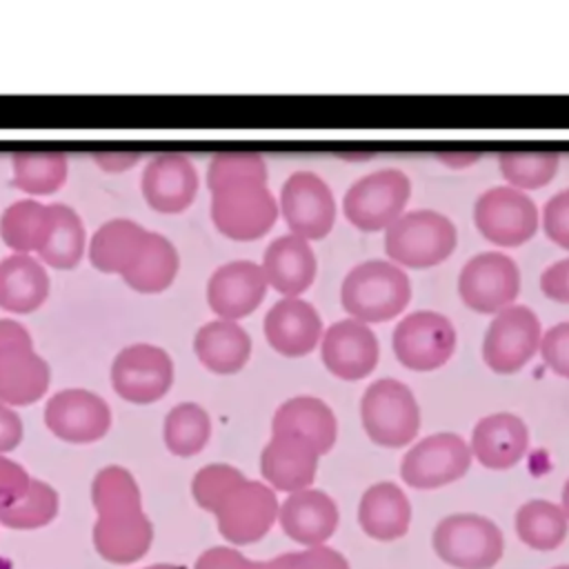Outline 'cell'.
Wrapping results in <instances>:
<instances>
[{
	"mask_svg": "<svg viewBox=\"0 0 569 569\" xmlns=\"http://www.w3.org/2000/svg\"><path fill=\"white\" fill-rule=\"evenodd\" d=\"M411 302V280L389 260L356 264L340 284V305L349 318L371 325L400 316Z\"/></svg>",
	"mask_w": 569,
	"mask_h": 569,
	"instance_id": "cell-1",
	"label": "cell"
},
{
	"mask_svg": "<svg viewBox=\"0 0 569 569\" xmlns=\"http://www.w3.org/2000/svg\"><path fill=\"white\" fill-rule=\"evenodd\" d=\"M458 244L451 218L433 209L405 211L385 231V251L398 267L429 269L445 262Z\"/></svg>",
	"mask_w": 569,
	"mask_h": 569,
	"instance_id": "cell-2",
	"label": "cell"
},
{
	"mask_svg": "<svg viewBox=\"0 0 569 569\" xmlns=\"http://www.w3.org/2000/svg\"><path fill=\"white\" fill-rule=\"evenodd\" d=\"M360 422L371 442L398 449L411 445L418 436L420 407L409 385L396 378H380L360 398Z\"/></svg>",
	"mask_w": 569,
	"mask_h": 569,
	"instance_id": "cell-3",
	"label": "cell"
},
{
	"mask_svg": "<svg viewBox=\"0 0 569 569\" xmlns=\"http://www.w3.org/2000/svg\"><path fill=\"white\" fill-rule=\"evenodd\" d=\"M278 216L280 209L267 182L240 180L211 191V220L231 240L249 242L262 238Z\"/></svg>",
	"mask_w": 569,
	"mask_h": 569,
	"instance_id": "cell-4",
	"label": "cell"
},
{
	"mask_svg": "<svg viewBox=\"0 0 569 569\" xmlns=\"http://www.w3.org/2000/svg\"><path fill=\"white\" fill-rule=\"evenodd\" d=\"M436 556L456 569H491L505 551L500 527L478 513H451L431 536Z\"/></svg>",
	"mask_w": 569,
	"mask_h": 569,
	"instance_id": "cell-5",
	"label": "cell"
},
{
	"mask_svg": "<svg viewBox=\"0 0 569 569\" xmlns=\"http://www.w3.org/2000/svg\"><path fill=\"white\" fill-rule=\"evenodd\" d=\"M411 198V180L400 169H378L358 178L342 198L347 220L360 231H387Z\"/></svg>",
	"mask_w": 569,
	"mask_h": 569,
	"instance_id": "cell-6",
	"label": "cell"
},
{
	"mask_svg": "<svg viewBox=\"0 0 569 569\" xmlns=\"http://www.w3.org/2000/svg\"><path fill=\"white\" fill-rule=\"evenodd\" d=\"M49 365L33 349L29 331L16 320H0V400L24 407L44 396Z\"/></svg>",
	"mask_w": 569,
	"mask_h": 569,
	"instance_id": "cell-7",
	"label": "cell"
},
{
	"mask_svg": "<svg viewBox=\"0 0 569 569\" xmlns=\"http://www.w3.org/2000/svg\"><path fill=\"white\" fill-rule=\"evenodd\" d=\"M473 224L485 240L496 247H520L531 240L540 227L536 202L509 184L491 187L473 204Z\"/></svg>",
	"mask_w": 569,
	"mask_h": 569,
	"instance_id": "cell-8",
	"label": "cell"
},
{
	"mask_svg": "<svg viewBox=\"0 0 569 569\" xmlns=\"http://www.w3.org/2000/svg\"><path fill=\"white\" fill-rule=\"evenodd\" d=\"M276 491L260 480L236 482L213 507L218 531L231 545H251L269 533L278 520Z\"/></svg>",
	"mask_w": 569,
	"mask_h": 569,
	"instance_id": "cell-9",
	"label": "cell"
},
{
	"mask_svg": "<svg viewBox=\"0 0 569 569\" xmlns=\"http://www.w3.org/2000/svg\"><path fill=\"white\" fill-rule=\"evenodd\" d=\"M460 300L476 313H498L520 293V267L502 251H482L465 262L458 276Z\"/></svg>",
	"mask_w": 569,
	"mask_h": 569,
	"instance_id": "cell-10",
	"label": "cell"
},
{
	"mask_svg": "<svg viewBox=\"0 0 569 569\" xmlns=\"http://www.w3.org/2000/svg\"><path fill=\"white\" fill-rule=\"evenodd\" d=\"M542 327L527 305H511L493 316L482 340V360L496 373L520 371L538 351Z\"/></svg>",
	"mask_w": 569,
	"mask_h": 569,
	"instance_id": "cell-11",
	"label": "cell"
},
{
	"mask_svg": "<svg viewBox=\"0 0 569 569\" xmlns=\"http://www.w3.org/2000/svg\"><path fill=\"white\" fill-rule=\"evenodd\" d=\"M398 362L411 371H433L456 351V329L445 313L413 311L393 327L391 336Z\"/></svg>",
	"mask_w": 569,
	"mask_h": 569,
	"instance_id": "cell-12",
	"label": "cell"
},
{
	"mask_svg": "<svg viewBox=\"0 0 569 569\" xmlns=\"http://www.w3.org/2000/svg\"><path fill=\"white\" fill-rule=\"evenodd\" d=\"M471 465L469 445L451 431L418 440L400 462V478L413 489H438L460 480Z\"/></svg>",
	"mask_w": 569,
	"mask_h": 569,
	"instance_id": "cell-13",
	"label": "cell"
},
{
	"mask_svg": "<svg viewBox=\"0 0 569 569\" xmlns=\"http://www.w3.org/2000/svg\"><path fill=\"white\" fill-rule=\"evenodd\" d=\"M278 209L289 227V233L311 240H322L336 222V200L329 184L313 171L291 173L282 189Z\"/></svg>",
	"mask_w": 569,
	"mask_h": 569,
	"instance_id": "cell-14",
	"label": "cell"
},
{
	"mask_svg": "<svg viewBox=\"0 0 569 569\" xmlns=\"http://www.w3.org/2000/svg\"><path fill=\"white\" fill-rule=\"evenodd\" d=\"M171 382L173 360L162 347L136 342L113 358L111 385L127 402L151 405L169 391Z\"/></svg>",
	"mask_w": 569,
	"mask_h": 569,
	"instance_id": "cell-15",
	"label": "cell"
},
{
	"mask_svg": "<svg viewBox=\"0 0 569 569\" xmlns=\"http://www.w3.org/2000/svg\"><path fill=\"white\" fill-rule=\"evenodd\" d=\"M47 429L71 445H89L107 436L111 427L109 405L87 389H62L47 400Z\"/></svg>",
	"mask_w": 569,
	"mask_h": 569,
	"instance_id": "cell-16",
	"label": "cell"
},
{
	"mask_svg": "<svg viewBox=\"0 0 569 569\" xmlns=\"http://www.w3.org/2000/svg\"><path fill=\"white\" fill-rule=\"evenodd\" d=\"M320 356L329 373L340 380H362L380 358V345L373 329L353 318L333 322L320 338Z\"/></svg>",
	"mask_w": 569,
	"mask_h": 569,
	"instance_id": "cell-17",
	"label": "cell"
},
{
	"mask_svg": "<svg viewBox=\"0 0 569 569\" xmlns=\"http://www.w3.org/2000/svg\"><path fill=\"white\" fill-rule=\"evenodd\" d=\"M267 278L253 260H231L218 267L207 282V302L222 320H240L258 309L267 296Z\"/></svg>",
	"mask_w": 569,
	"mask_h": 569,
	"instance_id": "cell-18",
	"label": "cell"
},
{
	"mask_svg": "<svg viewBox=\"0 0 569 569\" xmlns=\"http://www.w3.org/2000/svg\"><path fill=\"white\" fill-rule=\"evenodd\" d=\"M262 329L269 347L287 358L311 353L325 333L318 309L305 298H280L267 311Z\"/></svg>",
	"mask_w": 569,
	"mask_h": 569,
	"instance_id": "cell-19",
	"label": "cell"
},
{
	"mask_svg": "<svg viewBox=\"0 0 569 569\" xmlns=\"http://www.w3.org/2000/svg\"><path fill=\"white\" fill-rule=\"evenodd\" d=\"M140 189L151 209L180 213L198 193V171L184 153H158L147 162Z\"/></svg>",
	"mask_w": 569,
	"mask_h": 569,
	"instance_id": "cell-20",
	"label": "cell"
},
{
	"mask_svg": "<svg viewBox=\"0 0 569 569\" xmlns=\"http://www.w3.org/2000/svg\"><path fill=\"white\" fill-rule=\"evenodd\" d=\"M153 540V527L142 507L113 509L98 513L93 525L96 551L113 565H131L140 560Z\"/></svg>",
	"mask_w": 569,
	"mask_h": 569,
	"instance_id": "cell-21",
	"label": "cell"
},
{
	"mask_svg": "<svg viewBox=\"0 0 569 569\" xmlns=\"http://www.w3.org/2000/svg\"><path fill=\"white\" fill-rule=\"evenodd\" d=\"M340 520L338 505L320 489H302L289 493L278 509V522L287 538L302 547L325 545Z\"/></svg>",
	"mask_w": 569,
	"mask_h": 569,
	"instance_id": "cell-22",
	"label": "cell"
},
{
	"mask_svg": "<svg viewBox=\"0 0 569 569\" xmlns=\"http://www.w3.org/2000/svg\"><path fill=\"white\" fill-rule=\"evenodd\" d=\"M469 449L487 469H511L529 449V429L516 413H489L476 422Z\"/></svg>",
	"mask_w": 569,
	"mask_h": 569,
	"instance_id": "cell-23",
	"label": "cell"
},
{
	"mask_svg": "<svg viewBox=\"0 0 569 569\" xmlns=\"http://www.w3.org/2000/svg\"><path fill=\"white\" fill-rule=\"evenodd\" d=\"M260 267L267 284L282 298H300L316 280L318 260L305 238L284 233L269 242Z\"/></svg>",
	"mask_w": 569,
	"mask_h": 569,
	"instance_id": "cell-24",
	"label": "cell"
},
{
	"mask_svg": "<svg viewBox=\"0 0 569 569\" xmlns=\"http://www.w3.org/2000/svg\"><path fill=\"white\" fill-rule=\"evenodd\" d=\"M318 451L296 436H271L260 453V471L273 491L309 489L318 471Z\"/></svg>",
	"mask_w": 569,
	"mask_h": 569,
	"instance_id": "cell-25",
	"label": "cell"
},
{
	"mask_svg": "<svg viewBox=\"0 0 569 569\" xmlns=\"http://www.w3.org/2000/svg\"><path fill=\"white\" fill-rule=\"evenodd\" d=\"M271 436H296L309 442L318 456H325L336 445L338 420L325 400L316 396H293L276 409Z\"/></svg>",
	"mask_w": 569,
	"mask_h": 569,
	"instance_id": "cell-26",
	"label": "cell"
},
{
	"mask_svg": "<svg viewBox=\"0 0 569 569\" xmlns=\"http://www.w3.org/2000/svg\"><path fill=\"white\" fill-rule=\"evenodd\" d=\"M411 522V505L396 482L371 485L358 502V525L373 540L402 538Z\"/></svg>",
	"mask_w": 569,
	"mask_h": 569,
	"instance_id": "cell-27",
	"label": "cell"
},
{
	"mask_svg": "<svg viewBox=\"0 0 569 569\" xmlns=\"http://www.w3.org/2000/svg\"><path fill=\"white\" fill-rule=\"evenodd\" d=\"M193 351L213 373L229 376L240 371L251 356V336L236 320H211L196 331Z\"/></svg>",
	"mask_w": 569,
	"mask_h": 569,
	"instance_id": "cell-28",
	"label": "cell"
},
{
	"mask_svg": "<svg viewBox=\"0 0 569 569\" xmlns=\"http://www.w3.org/2000/svg\"><path fill=\"white\" fill-rule=\"evenodd\" d=\"M49 296L47 269L27 253L0 260V307L11 313H31Z\"/></svg>",
	"mask_w": 569,
	"mask_h": 569,
	"instance_id": "cell-29",
	"label": "cell"
},
{
	"mask_svg": "<svg viewBox=\"0 0 569 569\" xmlns=\"http://www.w3.org/2000/svg\"><path fill=\"white\" fill-rule=\"evenodd\" d=\"M149 231L133 220L113 218L98 227L89 242V260L102 273H118L131 269L138 260Z\"/></svg>",
	"mask_w": 569,
	"mask_h": 569,
	"instance_id": "cell-30",
	"label": "cell"
},
{
	"mask_svg": "<svg viewBox=\"0 0 569 569\" xmlns=\"http://www.w3.org/2000/svg\"><path fill=\"white\" fill-rule=\"evenodd\" d=\"M53 222L51 204L24 198L9 204L0 218V236L13 253L42 251Z\"/></svg>",
	"mask_w": 569,
	"mask_h": 569,
	"instance_id": "cell-31",
	"label": "cell"
},
{
	"mask_svg": "<svg viewBox=\"0 0 569 569\" xmlns=\"http://www.w3.org/2000/svg\"><path fill=\"white\" fill-rule=\"evenodd\" d=\"M180 258L171 240L162 233L149 231L138 260L122 273V280L140 293H160L176 280Z\"/></svg>",
	"mask_w": 569,
	"mask_h": 569,
	"instance_id": "cell-32",
	"label": "cell"
},
{
	"mask_svg": "<svg viewBox=\"0 0 569 569\" xmlns=\"http://www.w3.org/2000/svg\"><path fill=\"white\" fill-rule=\"evenodd\" d=\"M516 533L527 547L536 551H553L565 542L569 533V520L560 505L536 498L520 505L516 511Z\"/></svg>",
	"mask_w": 569,
	"mask_h": 569,
	"instance_id": "cell-33",
	"label": "cell"
},
{
	"mask_svg": "<svg viewBox=\"0 0 569 569\" xmlns=\"http://www.w3.org/2000/svg\"><path fill=\"white\" fill-rule=\"evenodd\" d=\"M51 211H53L51 231L38 256L42 258L44 264L53 269H73L80 262L84 253V242H87L82 220L67 204H51Z\"/></svg>",
	"mask_w": 569,
	"mask_h": 569,
	"instance_id": "cell-34",
	"label": "cell"
},
{
	"mask_svg": "<svg viewBox=\"0 0 569 569\" xmlns=\"http://www.w3.org/2000/svg\"><path fill=\"white\" fill-rule=\"evenodd\" d=\"M67 156L60 151L13 153V184L31 196L58 191L67 180Z\"/></svg>",
	"mask_w": 569,
	"mask_h": 569,
	"instance_id": "cell-35",
	"label": "cell"
},
{
	"mask_svg": "<svg viewBox=\"0 0 569 569\" xmlns=\"http://www.w3.org/2000/svg\"><path fill=\"white\" fill-rule=\"evenodd\" d=\"M211 438V418L196 402L176 405L164 418V445L173 456L189 458L204 449Z\"/></svg>",
	"mask_w": 569,
	"mask_h": 569,
	"instance_id": "cell-36",
	"label": "cell"
},
{
	"mask_svg": "<svg viewBox=\"0 0 569 569\" xmlns=\"http://www.w3.org/2000/svg\"><path fill=\"white\" fill-rule=\"evenodd\" d=\"M498 164L509 187L533 191L553 180L560 167V156L556 151H502Z\"/></svg>",
	"mask_w": 569,
	"mask_h": 569,
	"instance_id": "cell-37",
	"label": "cell"
},
{
	"mask_svg": "<svg viewBox=\"0 0 569 569\" xmlns=\"http://www.w3.org/2000/svg\"><path fill=\"white\" fill-rule=\"evenodd\" d=\"M58 513V493L42 480L31 482L24 500H20L9 511L0 513V525L9 529H38L49 525Z\"/></svg>",
	"mask_w": 569,
	"mask_h": 569,
	"instance_id": "cell-38",
	"label": "cell"
},
{
	"mask_svg": "<svg viewBox=\"0 0 569 569\" xmlns=\"http://www.w3.org/2000/svg\"><path fill=\"white\" fill-rule=\"evenodd\" d=\"M267 178H269L267 164H264L262 156L256 153V151H222V153H216L209 162V169H207L209 191H213L222 184L240 182V180L267 182Z\"/></svg>",
	"mask_w": 569,
	"mask_h": 569,
	"instance_id": "cell-39",
	"label": "cell"
},
{
	"mask_svg": "<svg viewBox=\"0 0 569 569\" xmlns=\"http://www.w3.org/2000/svg\"><path fill=\"white\" fill-rule=\"evenodd\" d=\"M240 480H244V473L231 465H222V462L207 465L191 480L193 500L204 511H213L218 500Z\"/></svg>",
	"mask_w": 569,
	"mask_h": 569,
	"instance_id": "cell-40",
	"label": "cell"
},
{
	"mask_svg": "<svg viewBox=\"0 0 569 569\" xmlns=\"http://www.w3.org/2000/svg\"><path fill=\"white\" fill-rule=\"evenodd\" d=\"M258 569H349V562L340 551L320 545L302 551L280 553L271 560L258 562Z\"/></svg>",
	"mask_w": 569,
	"mask_h": 569,
	"instance_id": "cell-41",
	"label": "cell"
},
{
	"mask_svg": "<svg viewBox=\"0 0 569 569\" xmlns=\"http://www.w3.org/2000/svg\"><path fill=\"white\" fill-rule=\"evenodd\" d=\"M538 351L556 376L569 378V320L547 329L540 338Z\"/></svg>",
	"mask_w": 569,
	"mask_h": 569,
	"instance_id": "cell-42",
	"label": "cell"
},
{
	"mask_svg": "<svg viewBox=\"0 0 569 569\" xmlns=\"http://www.w3.org/2000/svg\"><path fill=\"white\" fill-rule=\"evenodd\" d=\"M542 231L545 236L569 251V189L553 193L542 207Z\"/></svg>",
	"mask_w": 569,
	"mask_h": 569,
	"instance_id": "cell-43",
	"label": "cell"
},
{
	"mask_svg": "<svg viewBox=\"0 0 569 569\" xmlns=\"http://www.w3.org/2000/svg\"><path fill=\"white\" fill-rule=\"evenodd\" d=\"M33 478L18 462L0 456V513L27 498Z\"/></svg>",
	"mask_w": 569,
	"mask_h": 569,
	"instance_id": "cell-44",
	"label": "cell"
},
{
	"mask_svg": "<svg viewBox=\"0 0 569 569\" xmlns=\"http://www.w3.org/2000/svg\"><path fill=\"white\" fill-rule=\"evenodd\" d=\"M193 569H258V562L231 547H211L198 556Z\"/></svg>",
	"mask_w": 569,
	"mask_h": 569,
	"instance_id": "cell-45",
	"label": "cell"
},
{
	"mask_svg": "<svg viewBox=\"0 0 569 569\" xmlns=\"http://www.w3.org/2000/svg\"><path fill=\"white\" fill-rule=\"evenodd\" d=\"M540 289L549 300L569 305V258L558 260L542 271Z\"/></svg>",
	"mask_w": 569,
	"mask_h": 569,
	"instance_id": "cell-46",
	"label": "cell"
},
{
	"mask_svg": "<svg viewBox=\"0 0 569 569\" xmlns=\"http://www.w3.org/2000/svg\"><path fill=\"white\" fill-rule=\"evenodd\" d=\"M22 440V420L20 416L0 400V456L13 451Z\"/></svg>",
	"mask_w": 569,
	"mask_h": 569,
	"instance_id": "cell-47",
	"label": "cell"
},
{
	"mask_svg": "<svg viewBox=\"0 0 569 569\" xmlns=\"http://www.w3.org/2000/svg\"><path fill=\"white\" fill-rule=\"evenodd\" d=\"M140 153H96V162L107 171H122L136 164Z\"/></svg>",
	"mask_w": 569,
	"mask_h": 569,
	"instance_id": "cell-48",
	"label": "cell"
},
{
	"mask_svg": "<svg viewBox=\"0 0 569 569\" xmlns=\"http://www.w3.org/2000/svg\"><path fill=\"white\" fill-rule=\"evenodd\" d=\"M436 158H438L440 162L449 164V167H469V164L478 162L480 153H469V151H465V153H458V151H456V153H453V151H438Z\"/></svg>",
	"mask_w": 569,
	"mask_h": 569,
	"instance_id": "cell-49",
	"label": "cell"
},
{
	"mask_svg": "<svg viewBox=\"0 0 569 569\" xmlns=\"http://www.w3.org/2000/svg\"><path fill=\"white\" fill-rule=\"evenodd\" d=\"M560 509L565 511V516H567V520H569V480L565 482V487H562V498H560Z\"/></svg>",
	"mask_w": 569,
	"mask_h": 569,
	"instance_id": "cell-50",
	"label": "cell"
},
{
	"mask_svg": "<svg viewBox=\"0 0 569 569\" xmlns=\"http://www.w3.org/2000/svg\"><path fill=\"white\" fill-rule=\"evenodd\" d=\"M147 569H182V567H176V565H151Z\"/></svg>",
	"mask_w": 569,
	"mask_h": 569,
	"instance_id": "cell-51",
	"label": "cell"
},
{
	"mask_svg": "<svg viewBox=\"0 0 569 569\" xmlns=\"http://www.w3.org/2000/svg\"><path fill=\"white\" fill-rule=\"evenodd\" d=\"M553 569H569V565H560V567H553Z\"/></svg>",
	"mask_w": 569,
	"mask_h": 569,
	"instance_id": "cell-52",
	"label": "cell"
}]
</instances>
